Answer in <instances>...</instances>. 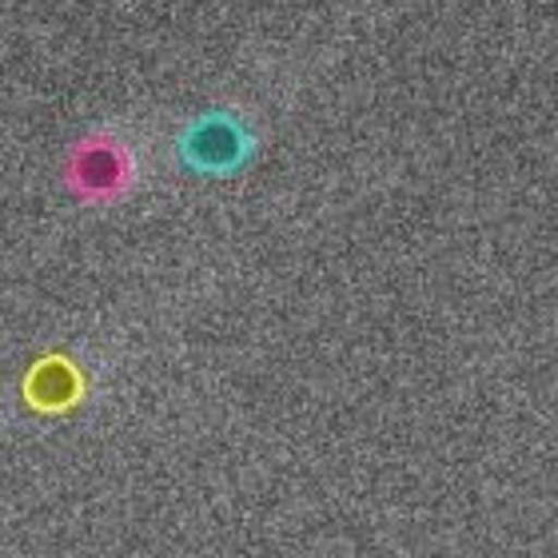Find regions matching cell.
Wrapping results in <instances>:
<instances>
[{"label":"cell","mask_w":558,"mask_h":558,"mask_svg":"<svg viewBox=\"0 0 558 558\" xmlns=\"http://www.w3.org/2000/svg\"><path fill=\"white\" fill-rule=\"evenodd\" d=\"M247 151H252V136H247L244 124L235 117H228V112H208V117H199L196 124L180 136V160H184L187 168L208 172V175L235 172V168L247 160Z\"/></svg>","instance_id":"6da1fadb"},{"label":"cell","mask_w":558,"mask_h":558,"mask_svg":"<svg viewBox=\"0 0 558 558\" xmlns=\"http://www.w3.org/2000/svg\"><path fill=\"white\" fill-rule=\"evenodd\" d=\"M69 184L84 199H117L132 184V156L112 136H88L69 160Z\"/></svg>","instance_id":"7a4b0ae2"},{"label":"cell","mask_w":558,"mask_h":558,"mask_svg":"<svg viewBox=\"0 0 558 558\" xmlns=\"http://www.w3.org/2000/svg\"><path fill=\"white\" fill-rule=\"evenodd\" d=\"M24 391H28L33 408L60 411L69 408V403H76V396H81V375H76V367L69 360H45L33 367Z\"/></svg>","instance_id":"3957f363"}]
</instances>
